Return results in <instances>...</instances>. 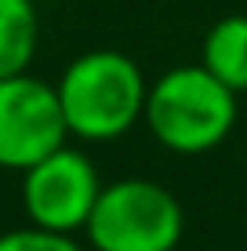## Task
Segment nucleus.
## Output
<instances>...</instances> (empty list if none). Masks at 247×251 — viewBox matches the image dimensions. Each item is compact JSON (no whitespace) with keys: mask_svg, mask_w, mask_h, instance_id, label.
Instances as JSON below:
<instances>
[{"mask_svg":"<svg viewBox=\"0 0 247 251\" xmlns=\"http://www.w3.org/2000/svg\"><path fill=\"white\" fill-rule=\"evenodd\" d=\"M69 138L116 142L146 117L149 80L124 51L98 48L76 55L55 84Z\"/></svg>","mask_w":247,"mask_h":251,"instance_id":"nucleus-1","label":"nucleus"},{"mask_svg":"<svg viewBox=\"0 0 247 251\" xmlns=\"http://www.w3.org/2000/svg\"><path fill=\"white\" fill-rule=\"evenodd\" d=\"M146 127L164 150L200 157L222 146L236 124V91L225 88L211 69L175 66L149 84Z\"/></svg>","mask_w":247,"mask_h":251,"instance_id":"nucleus-2","label":"nucleus"},{"mask_svg":"<svg viewBox=\"0 0 247 251\" xmlns=\"http://www.w3.org/2000/svg\"><path fill=\"white\" fill-rule=\"evenodd\" d=\"M185 211L167 186L153 178H120L102 186L84 237L91 251H175Z\"/></svg>","mask_w":247,"mask_h":251,"instance_id":"nucleus-3","label":"nucleus"},{"mask_svg":"<svg viewBox=\"0 0 247 251\" xmlns=\"http://www.w3.org/2000/svg\"><path fill=\"white\" fill-rule=\"evenodd\" d=\"M102 186L106 182L98 178L95 160L66 142L29 171H22V211L29 226L76 237L88 226Z\"/></svg>","mask_w":247,"mask_h":251,"instance_id":"nucleus-4","label":"nucleus"},{"mask_svg":"<svg viewBox=\"0 0 247 251\" xmlns=\"http://www.w3.org/2000/svg\"><path fill=\"white\" fill-rule=\"evenodd\" d=\"M69 142L55 84L33 73L0 80V168L29 171L37 160Z\"/></svg>","mask_w":247,"mask_h":251,"instance_id":"nucleus-5","label":"nucleus"},{"mask_svg":"<svg viewBox=\"0 0 247 251\" xmlns=\"http://www.w3.org/2000/svg\"><path fill=\"white\" fill-rule=\"evenodd\" d=\"M200 66L236 95L247 91V15H225L211 25L200 48Z\"/></svg>","mask_w":247,"mask_h":251,"instance_id":"nucleus-6","label":"nucleus"},{"mask_svg":"<svg viewBox=\"0 0 247 251\" xmlns=\"http://www.w3.org/2000/svg\"><path fill=\"white\" fill-rule=\"evenodd\" d=\"M40 48V15L33 0H0V80L29 73Z\"/></svg>","mask_w":247,"mask_h":251,"instance_id":"nucleus-7","label":"nucleus"},{"mask_svg":"<svg viewBox=\"0 0 247 251\" xmlns=\"http://www.w3.org/2000/svg\"><path fill=\"white\" fill-rule=\"evenodd\" d=\"M0 251H88L69 233H51L40 226H22L0 233Z\"/></svg>","mask_w":247,"mask_h":251,"instance_id":"nucleus-8","label":"nucleus"}]
</instances>
